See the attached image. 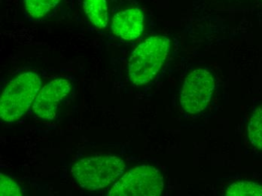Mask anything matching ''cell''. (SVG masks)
Returning <instances> with one entry per match:
<instances>
[{"instance_id": "cell-12", "label": "cell", "mask_w": 262, "mask_h": 196, "mask_svg": "<svg viewBox=\"0 0 262 196\" xmlns=\"http://www.w3.org/2000/svg\"><path fill=\"white\" fill-rule=\"evenodd\" d=\"M22 194L20 186L12 178L0 173V195L20 196Z\"/></svg>"}, {"instance_id": "cell-4", "label": "cell", "mask_w": 262, "mask_h": 196, "mask_svg": "<svg viewBox=\"0 0 262 196\" xmlns=\"http://www.w3.org/2000/svg\"><path fill=\"white\" fill-rule=\"evenodd\" d=\"M164 180L159 170L151 165L131 169L110 189V196H159L164 189Z\"/></svg>"}, {"instance_id": "cell-3", "label": "cell", "mask_w": 262, "mask_h": 196, "mask_svg": "<svg viewBox=\"0 0 262 196\" xmlns=\"http://www.w3.org/2000/svg\"><path fill=\"white\" fill-rule=\"evenodd\" d=\"M124 169V161L118 156H94L76 162L71 173L82 189L97 191L116 182Z\"/></svg>"}, {"instance_id": "cell-8", "label": "cell", "mask_w": 262, "mask_h": 196, "mask_svg": "<svg viewBox=\"0 0 262 196\" xmlns=\"http://www.w3.org/2000/svg\"><path fill=\"white\" fill-rule=\"evenodd\" d=\"M83 7L91 23L96 28L104 29L108 24L106 0H84Z\"/></svg>"}, {"instance_id": "cell-2", "label": "cell", "mask_w": 262, "mask_h": 196, "mask_svg": "<svg viewBox=\"0 0 262 196\" xmlns=\"http://www.w3.org/2000/svg\"><path fill=\"white\" fill-rule=\"evenodd\" d=\"M41 78L37 73H20L8 83L0 98L2 120L13 122L20 119L34 103L41 89Z\"/></svg>"}, {"instance_id": "cell-6", "label": "cell", "mask_w": 262, "mask_h": 196, "mask_svg": "<svg viewBox=\"0 0 262 196\" xmlns=\"http://www.w3.org/2000/svg\"><path fill=\"white\" fill-rule=\"evenodd\" d=\"M72 84L65 79H54L43 86L33 103V111L40 119L52 120L71 93Z\"/></svg>"}, {"instance_id": "cell-7", "label": "cell", "mask_w": 262, "mask_h": 196, "mask_svg": "<svg viewBox=\"0 0 262 196\" xmlns=\"http://www.w3.org/2000/svg\"><path fill=\"white\" fill-rule=\"evenodd\" d=\"M144 15L139 8H129L115 14L112 21L113 33L124 40H134L144 30Z\"/></svg>"}, {"instance_id": "cell-10", "label": "cell", "mask_w": 262, "mask_h": 196, "mask_svg": "<svg viewBox=\"0 0 262 196\" xmlns=\"http://www.w3.org/2000/svg\"><path fill=\"white\" fill-rule=\"evenodd\" d=\"M228 196H262V186L250 181H237L225 191Z\"/></svg>"}, {"instance_id": "cell-1", "label": "cell", "mask_w": 262, "mask_h": 196, "mask_svg": "<svg viewBox=\"0 0 262 196\" xmlns=\"http://www.w3.org/2000/svg\"><path fill=\"white\" fill-rule=\"evenodd\" d=\"M170 51V40L164 36H153L139 45L128 61V76L134 85L153 80L165 63Z\"/></svg>"}, {"instance_id": "cell-5", "label": "cell", "mask_w": 262, "mask_h": 196, "mask_svg": "<svg viewBox=\"0 0 262 196\" xmlns=\"http://www.w3.org/2000/svg\"><path fill=\"white\" fill-rule=\"evenodd\" d=\"M215 85V79L208 70L198 68L191 72L184 81L180 94L184 111L190 114L202 112L210 102Z\"/></svg>"}, {"instance_id": "cell-9", "label": "cell", "mask_w": 262, "mask_h": 196, "mask_svg": "<svg viewBox=\"0 0 262 196\" xmlns=\"http://www.w3.org/2000/svg\"><path fill=\"white\" fill-rule=\"evenodd\" d=\"M61 0H24L25 10L33 18H41L52 12Z\"/></svg>"}, {"instance_id": "cell-11", "label": "cell", "mask_w": 262, "mask_h": 196, "mask_svg": "<svg viewBox=\"0 0 262 196\" xmlns=\"http://www.w3.org/2000/svg\"><path fill=\"white\" fill-rule=\"evenodd\" d=\"M248 136L253 146L262 149V105L255 110L249 120Z\"/></svg>"}]
</instances>
